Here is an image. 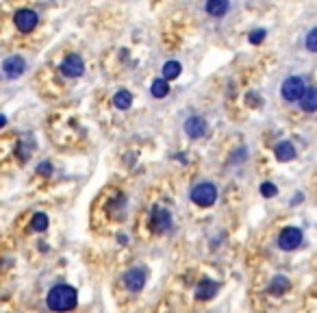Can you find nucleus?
<instances>
[{
    "instance_id": "obj_17",
    "label": "nucleus",
    "mask_w": 317,
    "mask_h": 313,
    "mask_svg": "<svg viewBox=\"0 0 317 313\" xmlns=\"http://www.w3.org/2000/svg\"><path fill=\"white\" fill-rule=\"evenodd\" d=\"M181 63L178 61H168L163 65V78H168V81H172V78H178L181 76Z\"/></svg>"
},
{
    "instance_id": "obj_23",
    "label": "nucleus",
    "mask_w": 317,
    "mask_h": 313,
    "mask_svg": "<svg viewBox=\"0 0 317 313\" xmlns=\"http://www.w3.org/2000/svg\"><path fill=\"white\" fill-rule=\"evenodd\" d=\"M37 170H39V172H50V170H52V168L48 166V163H42V166H39Z\"/></svg>"
},
{
    "instance_id": "obj_8",
    "label": "nucleus",
    "mask_w": 317,
    "mask_h": 313,
    "mask_svg": "<svg viewBox=\"0 0 317 313\" xmlns=\"http://www.w3.org/2000/svg\"><path fill=\"white\" fill-rule=\"evenodd\" d=\"M61 72H63V76H70V78H78L85 72V63H83V59L78 57V55H70L65 61L61 63Z\"/></svg>"
},
{
    "instance_id": "obj_6",
    "label": "nucleus",
    "mask_w": 317,
    "mask_h": 313,
    "mask_svg": "<svg viewBox=\"0 0 317 313\" xmlns=\"http://www.w3.org/2000/svg\"><path fill=\"white\" fill-rule=\"evenodd\" d=\"M124 285L128 287V291H141L143 285H146V272L139 270V267H130V270L124 274Z\"/></svg>"
},
{
    "instance_id": "obj_21",
    "label": "nucleus",
    "mask_w": 317,
    "mask_h": 313,
    "mask_svg": "<svg viewBox=\"0 0 317 313\" xmlns=\"http://www.w3.org/2000/svg\"><path fill=\"white\" fill-rule=\"evenodd\" d=\"M276 192H278V189H276L274 183H263L261 185V194L265 196V198H272V196H276Z\"/></svg>"
},
{
    "instance_id": "obj_18",
    "label": "nucleus",
    "mask_w": 317,
    "mask_h": 313,
    "mask_svg": "<svg viewBox=\"0 0 317 313\" xmlns=\"http://www.w3.org/2000/svg\"><path fill=\"white\" fill-rule=\"evenodd\" d=\"M48 228V215L46 213H35V218H33V231L42 233Z\"/></svg>"
},
{
    "instance_id": "obj_16",
    "label": "nucleus",
    "mask_w": 317,
    "mask_h": 313,
    "mask_svg": "<svg viewBox=\"0 0 317 313\" xmlns=\"http://www.w3.org/2000/svg\"><path fill=\"white\" fill-rule=\"evenodd\" d=\"M113 104L117 109H128L130 104H133V96H130V91H126V89L117 91V94L113 96Z\"/></svg>"
},
{
    "instance_id": "obj_12",
    "label": "nucleus",
    "mask_w": 317,
    "mask_h": 313,
    "mask_svg": "<svg viewBox=\"0 0 317 313\" xmlns=\"http://www.w3.org/2000/svg\"><path fill=\"white\" fill-rule=\"evenodd\" d=\"M300 107H302V111H306V113L317 111V87L315 85L313 87H306L304 96H302V100H300Z\"/></svg>"
},
{
    "instance_id": "obj_7",
    "label": "nucleus",
    "mask_w": 317,
    "mask_h": 313,
    "mask_svg": "<svg viewBox=\"0 0 317 313\" xmlns=\"http://www.w3.org/2000/svg\"><path fill=\"white\" fill-rule=\"evenodd\" d=\"M37 22H39L37 13L31 11V9H20L16 13V26H18V31H22V33H31L37 26Z\"/></svg>"
},
{
    "instance_id": "obj_1",
    "label": "nucleus",
    "mask_w": 317,
    "mask_h": 313,
    "mask_svg": "<svg viewBox=\"0 0 317 313\" xmlns=\"http://www.w3.org/2000/svg\"><path fill=\"white\" fill-rule=\"evenodd\" d=\"M76 289L70 285H57L52 287L48 291V298H46V302L52 311H70L76 306Z\"/></svg>"
},
{
    "instance_id": "obj_3",
    "label": "nucleus",
    "mask_w": 317,
    "mask_h": 313,
    "mask_svg": "<svg viewBox=\"0 0 317 313\" xmlns=\"http://www.w3.org/2000/svg\"><path fill=\"white\" fill-rule=\"evenodd\" d=\"M189 196L198 207H211V205H215V200H217V189H215L213 183H198V185L191 189Z\"/></svg>"
},
{
    "instance_id": "obj_9",
    "label": "nucleus",
    "mask_w": 317,
    "mask_h": 313,
    "mask_svg": "<svg viewBox=\"0 0 317 313\" xmlns=\"http://www.w3.org/2000/svg\"><path fill=\"white\" fill-rule=\"evenodd\" d=\"M185 133H187L191 139H198V137H202L207 133V122H204V117L200 115H189L187 122H185Z\"/></svg>"
},
{
    "instance_id": "obj_10",
    "label": "nucleus",
    "mask_w": 317,
    "mask_h": 313,
    "mask_svg": "<svg viewBox=\"0 0 317 313\" xmlns=\"http://www.w3.org/2000/svg\"><path fill=\"white\" fill-rule=\"evenodd\" d=\"M152 228L156 233H168L170 228H172V215L168 209H154V213H152Z\"/></svg>"
},
{
    "instance_id": "obj_15",
    "label": "nucleus",
    "mask_w": 317,
    "mask_h": 313,
    "mask_svg": "<svg viewBox=\"0 0 317 313\" xmlns=\"http://www.w3.org/2000/svg\"><path fill=\"white\" fill-rule=\"evenodd\" d=\"M150 94L154 98H165L170 94V87H168V78H156L152 83V87H150Z\"/></svg>"
},
{
    "instance_id": "obj_11",
    "label": "nucleus",
    "mask_w": 317,
    "mask_h": 313,
    "mask_svg": "<svg viewBox=\"0 0 317 313\" xmlns=\"http://www.w3.org/2000/svg\"><path fill=\"white\" fill-rule=\"evenodd\" d=\"M228 9H230V0H207V5H204V11H207L211 18L226 16Z\"/></svg>"
},
{
    "instance_id": "obj_4",
    "label": "nucleus",
    "mask_w": 317,
    "mask_h": 313,
    "mask_svg": "<svg viewBox=\"0 0 317 313\" xmlns=\"http://www.w3.org/2000/svg\"><path fill=\"white\" fill-rule=\"evenodd\" d=\"M302 244V231L295 226H287L282 228V233L278 235V248L282 250H295Z\"/></svg>"
},
{
    "instance_id": "obj_13",
    "label": "nucleus",
    "mask_w": 317,
    "mask_h": 313,
    "mask_svg": "<svg viewBox=\"0 0 317 313\" xmlns=\"http://www.w3.org/2000/svg\"><path fill=\"white\" fill-rule=\"evenodd\" d=\"M215 293H217V283H213V280H209V278L200 280V285L196 287V296L200 300H209V298H213Z\"/></svg>"
},
{
    "instance_id": "obj_22",
    "label": "nucleus",
    "mask_w": 317,
    "mask_h": 313,
    "mask_svg": "<svg viewBox=\"0 0 317 313\" xmlns=\"http://www.w3.org/2000/svg\"><path fill=\"white\" fill-rule=\"evenodd\" d=\"M263 39H265V31H252L250 33V44H261Z\"/></svg>"
},
{
    "instance_id": "obj_19",
    "label": "nucleus",
    "mask_w": 317,
    "mask_h": 313,
    "mask_svg": "<svg viewBox=\"0 0 317 313\" xmlns=\"http://www.w3.org/2000/svg\"><path fill=\"white\" fill-rule=\"evenodd\" d=\"M289 289V280L285 278V276H276L274 280H272V285H269V291H287Z\"/></svg>"
},
{
    "instance_id": "obj_5",
    "label": "nucleus",
    "mask_w": 317,
    "mask_h": 313,
    "mask_svg": "<svg viewBox=\"0 0 317 313\" xmlns=\"http://www.w3.org/2000/svg\"><path fill=\"white\" fill-rule=\"evenodd\" d=\"M24 70H26V61L22 57H18V55L7 57L3 61V74L7 78H11V81H13V78H18V76H22Z\"/></svg>"
},
{
    "instance_id": "obj_20",
    "label": "nucleus",
    "mask_w": 317,
    "mask_h": 313,
    "mask_svg": "<svg viewBox=\"0 0 317 313\" xmlns=\"http://www.w3.org/2000/svg\"><path fill=\"white\" fill-rule=\"evenodd\" d=\"M304 46H306V50L317 52V29L308 31V35H306V42H304Z\"/></svg>"
},
{
    "instance_id": "obj_14",
    "label": "nucleus",
    "mask_w": 317,
    "mask_h": 313,
    "mask_svg": "<svg viewBox=\"0 0 317 313\" xmlns=\"http://www.w3.org/2000/svg\"><path fill=\"white\" fill-rule=\"evenodd\" d=\"M276 156H278V161H291L295 156V148L291 141H280L278 146H276Z\"/></svg>"
},
{
    "instance_id": "obj_2",
    "label": "nucleus",
    "mask_w": 317,
    "mask_h": 313,
    "mask_svg": "<svg viewBox=\"0 0 317 313\" xmlns=\"http://www.w3.org/2000/svg\"><path fill=\"white\" fill-rule=\"evenodd\" d=\"M304 91H306V85L300 76H289L280 85V94L287 102H300L302 96H304Z\"/></svg>"
}]
</instances>
